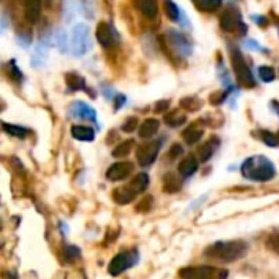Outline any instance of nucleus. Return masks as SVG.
<instances>
[{"mask_svg":"<svg viewBox=\"0 0 279 279\" xmlns=\"http://www.w3.org/2000/svg\"><path fill=\"white\" fill-rule=\"evenodd\" d=\"M242 175L256 183H265L276 176V167L265 155H251L240 167Z\"/></svg>","mask_w":279,"mask_h":279,"instance_id":"nucleus-1","label":"nucleus"},{"mask_svg":"<svg viewBox=\"0 0 279 279\" xmlns=\"http://www.w3.org/2000/svg\"><path fill=\"white\" fill-rule=\"evenodd\" d=\"M248 250V245L242 240H232V242H215L208 250L206 255L219 260L222 263H232L237 260L244 258Z\"/></svg>","mask_w":279,"mask_h":279,"instance_id":"nucleus-2","label":"nucleus"},{"mask_svg":"<svg viewBox=\"0 0 279 279\" xmlns=\"http://www.w3.org/2000/svg\"><path fill=\"white\" fill-rule=\"evenodd\" d=\"M230 59H232V67L233 72H235V77H237V82L242 87H255V78L253 74H251L250 66L247 64V61L244 57V54L240 52L238 48L232 46L230 44Z\"/></svg>","mask_w":279,"mask_h":279,"instance_id":"nucleus-3","label":"nucleus"},{"mask_svg":"<svg viewBox=\"0 0 279 279\" xmlns=\"http://www.w3.org/2000/svg\"><path fill=\"white\" fill-rule=\"evenodd\" d=\"M92 49V38H90V28L85 23H78L74 26L70 36V52L72 56L82 57Z\"/></svg>","mask_w":279,"mask_h":279,"instance_id":"nucleus-4","label":"nucleus"},{"mask_svg":"<svg viewBox=\"0 0 279 279\" xmlns=\"http://www.w3.org/2000/svg\"><path fill=\"white\" fill-rule=\"evenodd\" d=\"M221 26H222V30L227 33H235V31H238L240 34L247 33V25L244 23V20H242L240 12L233 7H229L222 12Z\"/></svg>","mask_w":279,"mask_h":279,"instance_id":"nucleus-5","label":"nucleus"},{"mask_svg":"<svg viewBox=\"0 0 279 279\" xmlns=\"http://www.w3.org/2000/svg\"><path fill=\"white\" fill-rule=\"evenodd\" d=\"M137 251L134 250V251H123V253L119 255H116L110 265H108V271H110L111 276H118L121 273H124L126 269L131 268L132 265H136L137 263Z\"/></svg>","mask_w":279,"mask_h":279,"instance_id":"nucleus-6","label":"nucleus"},{"mask_svg":"<svg viewBox=\"0 0 279 279\" xmlns=\"http://www.w3.org/2000/svg\"><path fill=\"white\" fill-rule=\"evenodd\" d=\"M182 277H217V276H227V271H219L214 266H188L180 271Z\"/></svg>","mask_w":279,"mask_h":279,"instance_id":"nucleus-7","label":"nucleus"},{"mask_svg":"<svg viewBox=\"0 0 279 279\" xmlns=\"http://www.w3.org/2000/svg\"><path fill=\"white\" fill-rule=\"evenodd\" d=\"M168 39L172 43V46L178 51L180 56H191L193 52V46H191V41L186 38V36L178 31V30H168Z\"/></svg>","mask_w":279,"mask_h":279,"instance_id":"nucleus-8","label":"nucleus"},{"mask_svg":"<svg viewBox=\"0 0 279 279\" xmlns=\"http://www.w3.org/2000/svg\"><path fill=\"white\" fill-rule=\"evenodd\" d=\"M69 114L72 116V118H75V119H87V121H92V123L98 121L96 111L88 103L80 102V100L74 102L69 106Z\"/></svg>","mask_w":279,"mask_h":279,"instance_id":"nucleus-9","label":"nucleus"},{"mask_svg":"<svg viewBox=\"0 0 279 279\" xmlns=\"http://www.w3.org/2000/svg\"><path fill=\"white\" fill-rule=\"evenodd\" d=\"M160 150V142H149L137 149V162L142 167H149L155 162Z\"/></svg>","mask_w":279,"mask_h":279,"instance_id":"nucleus-10","label":"nucleus"},{"mask_svg":"<svg viewBox=\"0 0 279 279\" xmlns=\"http://www.w3.org/2000/svg\"><path fill=\"white\" fill-rule=\"evenodd\" d=\"M132 170L134 167L131 162H116V164H113L108 168L106 178L110 180V182H123V180H126L132 173Z\"/></svg>","mask_w":279,"mask_h":279,"instance_id":"nucleus-11","label":"nucleus"},{"mask_svg":"<svg viewBox=\"0 0 279 279\" xmlns=\"http://www.w3.org/2000/svg\"><path fill=\"white\" fill-rule=\"evenodd\" d=\"M96 39L103 48H111V44L114 43V28L105 22L100 23L96 26Z\"/></svg>","mask_w":279,"mask_h":279,"instance_id":"nucleus-12","label":"nucleus"},{"mask_svg":"<svg viewBox=\"0 0 279 279\" xmlns=\"http://www.w3.org/2000/svg\"><path fill=\"white\" fill-rule=\"evenodd\" d=\"M48 44L46 43H43L39 39V43L36 44V48L33 51V56H31V66L36 67V69H41L46 66V62H48Z\"/></svg>","mask_w":279,"mask_h":279,"instance_id":"nucleus-13","label":"nucleus"},{"mask_svg":"<svg viewBox=\"0 0 279 279\" xmlns=\"http://www.w3.org/2000/svg\"><path fill=\"white\" fill-rule=\"evenodd\" d=\"M134 4L139 8V12L149 18V20H154L158 15V5L157 0H134Z\"/></svg>","mask_w":279,"mask_h":279,"instance_id":"nucleus-14","label":"nucleus"},{"mask_svg":"<svg viewBox=\"0 0 279 279\" xmlns=\"http://www.w3.org/2000/svg\"><path fill=\"white\" fill-rule=\"evenodd\" d=\"M70 134L77 141H84V142H93L95 141V131L92 128H88V126H80V124L72 126Z\"/></svg>","mask_w":279,"mask_h":279,"instance_id":"nucleus-15","label":"nucleus"},{"mask_svg":"<svg viewBox=\"0 0 279 279\" xmlns=\"http://www.w3.org/2000/svg\"><path fill=\"white\" fill-rule=\"evenodd\" d=\"M197 167H200V158H196L194 155H188L186 158H183V162L178 167L180 175L183 178H190L197 170Z\"/></svg>","mask_w":279,"mask_h":279,"instance_id":"nucleus-16","label":"nucleus"},{"mask_svg":"<svg viewBox=\"0 0 279 279\" xmlns=\"http://www.w3.org/2000/svg\"><path fill=\"white\" fill-rule=\"evenodd\" d=\"M41 15V0H30L25 4V18L28 23H36Z\"/></svg>","mask_w":279,"mask_h":279,"instance_id":"nucleus-17","label":"nucleus"},{"mask_svg":"<svg viewBox=\"0 0 279 279\" xmlns=\"http://www.w3.org/2000/svg\"><path fill=\"white\" fill-rule=\"evenodd\" d=\"M52 41H54V46L59 49V52L66 54L70 51V44H69V38H67V33L64 28H57L52 34Z\"/></svg>","mask_w":279,"mask_h":279,"instance_id":"nucleus-18","label":"nucleus"},{"mask_svg":"<svg viewBox=\"0 0 279 279\" xmlns=\"http://www.w3.org/2000/svg\"><path fill=\"white\" fill-rule=\"evenodd\" d=\"M160 128V121L154 119V118H149L141 124V129H139V136L142 139H149L152 136H155L157 131Z\"/></svg>","mask_w":279,"mask_h":279,"instance_id":"nucleus-19","label":"nucleus"},{"mask_svg":"<svg viewBox=\"0 0 279 279\" xmlns=\"http://www.w3.org/2000/svg\"><path fill=\"white\" fill-rule=\"evenodd\" d=\"M66 84L70 90H82V92H90L87 88V82L82 75H78L77 72H69L66 75Z\"/></svg>","mask_w":279,"mask_h":279,"instance_id":"nucleus-20","label":"nucleus"},{"mask_svg":"<svg viewBox=\"0 0 279 279\" xmlns=\"http://www.w3.org/2000/svg\"><path fill=\"white\" fill-rule=\"evenodd\" d=\"M203 134H204V131H203L201 126L191 124L183 131V139H185V142L188 144V146H193V144H196L203 137Z\"/></svg>","mask_w":279,"mask_h":279,"instance_id":"nucleus-21","label":"nucleus"},{"mask_svg":"<svg viewBox=\"0 0 279 279\" xmlns=\"http://www.w3.org/2000/svg\"><path fill=\"white\" fill-rule=\"evenodd\" d=\"M136 196H137V194L132 191V188H131L129 185L121 186V188H118V190H116V191L113 193L114 201L118 203V204H128V203H131Z\"/></svg>","mask_w":279,"mask_h":279,"instance_id":"nucleus-22","label":"nucleus"},{"mask_svg":"<svg viewBox=\"0 0 279 279\" xmlns=\"http://www.w3.org/2000/svg\"><path fill=\"white\" fill-rule=\"evenodd\" d=\"M217 147H219V139L212 137L209 142H206L204 146L200 149V152H197V158H200L201 162H208L214 155V152L217 150Z\"/></svg>","mask_w":279,"mask_h":279,"instance_id":"nucleus-23","label":"nucleus"},{"mask_svg":"<svg viewBox=\"0 0 279 279\" xmlns=\"http://www.w3.org/2000/svg\"><path fill=\"white\" fill-rule=\"evenodd\" d=\"M129 186L132 188V191L136 194H141L146 191V188L149 186V175L147 173H139L132 178V182L129 183Z\"/></svg>","mask_w":279,"mask_h":279,"instance_id":"nucleus-24","label":"nucleus"},{"mask_svg":"<svg viewBox=\"0 0 279 279\" xmlns=\"http://www.w3.org/2000/svg\"><path fill=\"white\" fill-rule=\"evenodd\" d=\"M2 128L7 134H10V136H15L18 139H25L26 136L30 134V129L23 128V126H16V124H10V123H4Z\"/></svg>","mask_w":279,"mask_h":279,"instance_id":"nucleus-25","label":"nucleus"},{"mask_svg":"<svg viewBox=\"0 0 279 279\" xmlns=\"http://www.w3.org/2000/svg\"><path fill=\"white\" fill-rule=\"evenodd\" d=\"M193 2L201 12H215L222 5V0H193Z\"/></svg>","mask_w":279,"mask_h":279,"instance_id":"nucleus-26","label":"nucleus"},{"mask_svg":"<svg viewBox=\"0 0 279 279\" xmlns=\"http://www.w3.org/2000/svg\"><path fill=\"white\" fill-rule=\"evenodd\" d=\"M164 5H165V13L170 20L173 22H180V16H182V10L178 8V5L173 2V0H164Z\"/></svg>","mask_w":279,"mask_h":279,"instance_id":"nucleus-27","label":"nucleus"},{"mask_svg":"<svg viewBox=\"0 0 279 279\" xmlns=\"http://www.w3.org/2000/svg\"><path fill=\"white\" fill-rule=\"evenodd\" d=\"M185 121H186V116L180 110H173L172 113L165 116V123L168 126H172V128H178V126H182Z\"/></svg>","mask_w":279,"mask_h":279,"instance_id":"nucleus-28","label":"nucleus"},{"mask_svg":"<svg viewBox=\"0 0 279 279\" xmlns=\"http://www.w3.org/2000/svg\"><path fill=\"white\" fill-rule=\"evenodd\" d=\"M132 147H134V141L132 139L131 141H124V142H121V144H118V146H116V149L113 150V157L121 158V157L129 155Z\"/></svg>","mask_w":279,"mask_h":279,"instance_id":"nucleus-29","label":"nucleus"},{"mask_svg":"<svg viewBox=\"0 0 279 279\" xmlns=\"http://www.w3.org/2000/svg\"><path fill=\"white\" fill-rule=\"evenodd\" d=\"M5 67H7L8 75H10V77L15 80V82H18V84H22V82H23V78H25V77H23V72L20 70V67L16 66V61H13V59H12V61H8Z\"/></svg>","mask_w":279,"mask_h":279,"instance_id":"nucleus-30","label":"nucleus"},{"mask_svg":"<svg viewBox=\"0 0 279 279\" xmlns=\"http://www.w3.org/2000/svg\"><path fill=\"white\" fill-rule=\"evenodd\" d=\"M182 106H183V110H188V111H197V110H201L203 102L196 96H186L182 100Z\"/></svg>","mask_w":279,"mask_h":279,"instance_id":"nucleus-31","label":"nucleus"},{"mask_svg":"<svg viewBox=\"0 0 279 279\" xmlns=\"http://www.w3.org/2000/svg\"><path fill=\"white\" fill-rule=\"evenodd\" d=\"M258 75L265 84H269L276 78V72H274L273 67H269V66H260L258 67Z\"/></svg>","mask_w":279,"mask_h":279,"instance_id":"nucleus-32","label":"nucleus"},{"mask_svg":"<svg viewBox=\"0 0 279 279\" xmlns=\"http://www.w3.org/2000/svg\"><path fill=\"white\" fill-rule=\"evenodd\" d=\"M260 139H262L269 147L279 146V136H276V134L269 132V131H260Z\"/></svg>","mask_w":279,"mask_h":279,"instance_id":"nucleus-33","label":"nucleus"},{"mask_svg":"<svg viewBox=\"0 0 279 279\" xmlns=\"http://www.w3.org/2000/svg\"><path fill=\"white\" fill-rule=\"evenodd\" d=\"M77 10H78V5H75L74 0H66V2H64V16H66L67 22L74 20Z\"/></svg>","mask_w":279,"mask_h":279,"instance_id":"nucleus-34","label":"nucleus"},{"mask_svg":"<svg viewBox=\"0 0 279 279\" xmlns=\"http://www.w3.org/2000/svg\"><path fill=\"white\" fill-rule=\"evenodd\" d=\"M217 72H219V78H221V82L226 85L229 90H233V85H232V80H230V77H229V74H227V70H226V67H224V64L222 62H219L217 64Z\"/></svg>","mask_w":279,"mask_h":279,"instance_id":"nucleus-35","label":"nucleus"},{"mask_svg":"<svg viewBox=\"0 0 279 279\" xmlns=\"http://www.w3.org/2000/svg\"><path fill=\"white\" fill-rule=\"evenodd\" d=\"M180 190V182L178 180L172 175V173H168L167 175V178H165V191L168 193H175V191H178Z\"/></svg>","mask_w":279,"mask_h":279,"instance_id":"nucleus-36","label":"nucleus"},{"mask_svg":"<svg viewBox=\"0 0 279 279\" xmlns=\"http://www.w3.org/2000/svg\"><path fill=\"white\" fill-rule=\"evenodd\" d=\"M64 253H66L67 262H75L77 258H80V248L75 247V245H67L66 250H64Z\"/></svg>","mask_w":279,"mask_h":279,"instance_id":"nucleus-37","label":"nucleus"},{"mask_svg":"<svg viewBox=\"0 0 279 279\" xmlns=\"http://www.w3.org/2000/svg\"><path fill=\"white\" fill-rule=\"evenodd\" d=\"M16 43L18 46L26 49L31 46V34L30 33H16Z\"/></svg>","mask_w":279,"mask_h":279,"instance_id":"nucleus-38","label":"nucleus"},{"mask_svg":"<svg viewBox=\"0 0 279 279\" xmlns=\"http://www.w3.org/2000/svg\"><path fill=\"white\" fill-rule=\"evenodd\" d=\"M229 92H230V90L227 88L226 92H217V93H214V95H212V98H211V103H212V105H215V106L222 105L224 102H226V98H227Z\"/></svg>","mask_w":279,"mask_h":279,"instance_id":"nucleus-39","label":"nucleus"},{"mask_svg":"<svg viewBox=\"0 0 279 279\" xmlns=\"http://www.w3.org/2000/svg\"><path fill=\"white\" fill-rule=\"evenodd\" d=\"M136 128H137V118H136V116L128 118V119H126V123L123 124V131L124 132H132Z\"/></svg>","mask_w":279,"mask_h":279,"instance_id":"nucleus-40","label":"nucleus"},{"mask_svg":"<svg viewBox=\"0 0 279 279\" xmlns=\"http://www.w3.org/2000/svg\"><path fill=\"white\" fill-rule=\"evenodd\" d=\"M245 46L248 49H253V51H258V52H269L266 48H263L262 44H258L255 39H245Z\"/></svg>","mask_w":279,"mask_h":279,"instance_id":"nucleus-41","label":"nucleus"},{"mask_svg":"<svg viewBox=\"0 0 279 279\" xmlns=\"http://www.w3.org/2000/svg\"><path fill=\"white\" fill-rule=\"evenodd\" d=\"M182 152H183V147L180 146V144H175V146L172 147V150L168 152V157H170V158H176L180 154H182Z\"/></svg>","mask_w":279,"mask_h":279,"instance_id":"nucleus-42","label":"nucleus"},{"mask_svg":"<svg viewBox=\"0 0 279 279\" xmlns=\"http://www.w3.org/2000/svg\"><path fill=\"white\" fill-rule=\"evenodd\" d=\"M269 245H271V248L279 255V233H276V235L271 237V240H269Z\"/></svg>","mask_w":279,"mask_h":279,"instance_id":"nucleus-43","label":"nucleus"},{"mask_svg":"<svg viewBox=\"0 0 279 279\" xmlns=\"http://www.w3.org/2000/svg\"><path fill=\"white\" fill-rule=\"evenodd\" d=\"M168 108H170V102H168V100H162V102H158V103L155 105V111L162 113V111L168 110Z\"/></svg>","mask_w":279,"mask_h":279,"instance_id":"nucleus-44","label":"nucleus"},{"mask_svg":"<svg viewBox=\"0 0 279 279\" xmlns=\"http://www.w3.org/2000/svg\"><path fill=\"white\" fill-rule=\"evenodd\" d=\"M253 22H255L256 25H262V26H266V25H268L266 16H260V15H253Z\"/></svg>","mask_w":279,"mask_h":279,"instance_id":"nucleus-45","label":"nucleus"},{"mask_svg":"<svg viewBox=\"0 0 279 279\" xmlns=\"http://www.w3.org/2000/svg\"><path fill=\"white\" fill-rule=\"evenodd\" d=\"M124 102H126V96L124 95H116V110H118V108H121Z\"/></svg>","mask_w":279,"mask_h":279,"instance_id":"nucleus-46","label":"nucleus"},{"mask_svg":"<svg viewBox=\"0 0 279 279\" xmlns=\"http://www.w3.org/2000/svg\"><path fill=\"white\" fill-rule=\"evenodd\" d=\"M7 28H8V16H7V13L4 12V13H2V31L5 33Z\"/></svg>","mask_w":279,"mask_h":279,"instance_id":"nucleus-47","label":"nucleus"},{"mask_svg":"<svg viewBox=\"0 0 279 279\" xmlns=\"http://www.w3.org/2000/svg\"><path fill=\"white\" fill-rule=\"evenodd\" d=\"M269 105H271V108H273V111L279 116V102H271V103H269Z\"/></svg>","mask_w":279,"mask_h":279,"instance_id":"nucleus-48","label":"nucleus"}]
</instances>
